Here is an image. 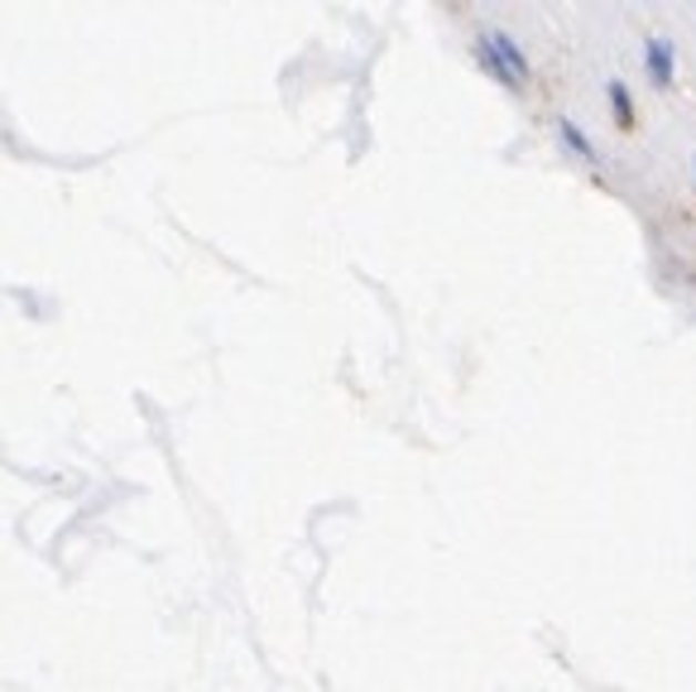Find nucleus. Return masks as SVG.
<instances>
[{"label": "nucleus", "mask_w": 696, "mask_h": 692, "mask_svg": "<svg viewBox=\"0 0 696 692\" xmlns=\"http://www.w3.org/2000/svg\"><path fill=\"white\" fill-rule=\"evenodd\" d=\"M475 63H481L500 86H510V92H524L529 78H533L524 49H519L504 29H481V34H475Z\"/></svg>", "instance_id": "obj_1"}, {"label": "nucleus", "mask_w": 696, "mask_h": 692, "mask_svg": "<svg viewBox=\"0 0 696 692\" xmlns=\"http://www.w3.org/2000/svg\"><path fill=\"white\" fill-rule=\"evenodd\" d=\"M644 68H648V82L668 92V86L677 82V53H673V39L648 34V39H644Z\"/></svg>", "instance_id": "obj_2"}, {"label": "nucleus", "mask_w": 696, "mask_h": 692, "mask_svg": "<svg viewBox=\"0 0 696 692\" xmlns=\"http://www.w3.org/2000/svg\"><path fill=\"white\" fill-rule=\"evenodd\" d=\"M557 140L567 144L576 159H586L591 169H601V150H596V140H591L586 130H582V121H572V115H557Z\"/></svg>", "instance_id": "obj_3"}, {"label": "nucleus", "mask_w": 696, "mask_h": 692, "mask_svg": "<svg viewBox=\"0 0 696 692\" xmlns=\"http://www.w3.org/2000/svg\"><path fill=\"white\" fill-rule=\"evenodd\" d=\"M605 101H611L615 125H620V130H630V125H634V96H630V82L611 78V82H605Z\"/></svg>", "instance_id": "obj_4"}, {"label": "nucleus", "mask_w": 696, "mask_h": 692, "mask_svg": "<svg viewBox=\"0 0 696 692\" xmlns=\"http://www.w3.org/2000/svg\"><path fill=\"white\" fill-rule=\"evenodd\" d=\"M692 173H696V154H692Z\"/></svg>", "instance_id": "obj_5"}]
</instances>
